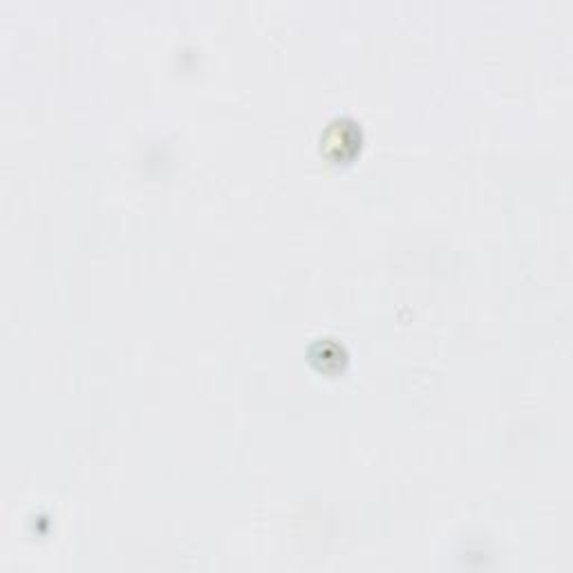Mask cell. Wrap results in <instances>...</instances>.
Masks as SVG:
<instances>
[{
    "instance_id": "2",
    "label": "cell",
    "mask_w": 573,
    "mask_h": 573,
    "mask_svg": "<svg viewBox=\"0 0 573 573\" xmlns=\"http://www.w3.org/2000/svg\"><path fill=\"white\" fill-rule=\"evenodd\" d=\"M309 361H312L316 370L336 372L345 368L347 352L343 345H338L334 341V338H318V341L309 347Z\"/></svg>"
},
{
    "instance_id": "1",
    "label": "cell",
    "mask_w": 573,
    "mask_h": 573,
    "mask_svg": "<svg viewBox=\"0 0 573 573\" xmlns=\"http://www.w3.org/2000/svg\"><path fill=\"white\" fill-rule=\"evenodd\" d=\"M363 133L352 117H336L321 135V153L332 162H347L361 150Z\"/></svg>"
}]
</instances>
